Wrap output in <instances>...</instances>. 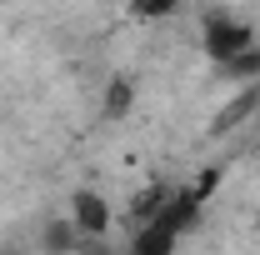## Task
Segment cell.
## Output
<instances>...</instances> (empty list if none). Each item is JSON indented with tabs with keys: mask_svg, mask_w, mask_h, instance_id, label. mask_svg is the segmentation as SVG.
<instances>
[{
	"mask_svg": "<svg viewBox=\"0 0 260 255\" xmlns=\"http://www.w3.org/2000/svg\"><path fill=\"white\" fill-rule=\"evenodd\" d=\"M200 50H205V60L230 65V60H240L245 50H255V25L240 20V15H210L200 25Z\"/></svg>",
	"mask_w": 260,
	"mask_h": 255,
	"instance_id": "1",
	"label": "cell"
},
{
	"mask_svg": "<svg viewBox=\"0 0 260 255\" xmlns=\"http://www.w3.org/2000/svg\"><path fill=\"white\" fill-rule=\"evenodd\" d=\"M70 225L85 235V240H110V225H115V210L100 190H75L70 195Z\"/></svg>",
	"mask_w": 260,
	"mask_h": 255,
	"instance_id": "2",
	"label": "cell"
},
{
	"mask_svg": "<svg viewBox=\"0 0 260 255\" xmlns=\"http://www.w3.org/2000/svg\"><path fill=\"white\" fill-rule=\"evenodd\" d=\"M260 115V85H240L235 95L210 115V140H225V135H235L240 125H250Z\"/></svg>",
	"mask_w": 260,
	"mask_h": 255,
	"instance_id": "3",
	"label": "cell"
},
{
	"mask_svg": "<svg viewBox=\"0 0 260 255\" xmlns=\"http://www.w3.org/2000/svg\"><path fill=\"white\" fill-rule=\"evenodd\" d=\"M135 75H125V70H115L110 80H105V95H100V115L115 125V120H130V110H135Z\"/></svg>",
	"mask_w": 260,
	"mask_h": 255,
	"instance_id": "4",
	"label": "cell"
},
{
	"mask_svg": "<svg viewBox=\"0 0 260 255\" xmlns=\"http://www.w3.org/2000/svg\"><path fill=\"white\" fill-rule=\"evenodd\" d=\"M75 245H80V230L70 225V215L45 220V230H40V255H75Z\"/></svg>",
	"mask_w": 260,
	"mask_h": 255,
	"instance_id": "5",
	"label": "cell"
},
{
	"mask_svg": "<svg viewBox=\"0 0 260 255\" xmlns=\"http://www.w3.org/2000/svg\"><path fill=\"white\" fill-rule=\"evenodd\" d=\"M175 5H180V0H130V15H140V20H165V15H175Z\"/></svg>",
	"mask_w": 260,
	"mask_h": 255,
	"instance_id": "6",
	"label": "cell"
},
{
	"mask_svg": "<svg viewBox=\"0 0 260 255\" xmlns=\"http://www.w3.org/2000/svg\"><path fill=\"white\" fill-rule=\"evenodd\" d=\"M255 145H260V115H255Z\"/></svg>",
	"mask_w": 260,
	"mask_h": 255,
	"instance_id": "7",
	"label": "cell"
},
{
	"mask_svg": "<svg viewBox=\"0 0 260 255\" xmlns=\"http://www.w3.org/2000/svg\"><path fill=\"white\" fill-rule=\"evenodd\" d=\"M5 255H25V250H5Z\"/></svg>",
	"mask_w": 260,
	"mask_h": 255,
	"instance_id": "8",
	"label": "cell"
}]
</instances>
